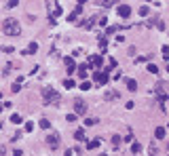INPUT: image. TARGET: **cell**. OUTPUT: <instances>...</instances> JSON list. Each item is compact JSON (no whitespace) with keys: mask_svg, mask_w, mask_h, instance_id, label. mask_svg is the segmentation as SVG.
<instances>
[{"mask_svg":"<svg viewBox=\"0 0 169 156\" xmlns=\"http://www.w3.org/2000/svg\"><path fill=\"white\" fill-rule=\"evenodd\" d=\"M89 68H91L89 63H81V66H78V72H76V74H78L81 78H87V74H89Z\"/></svg>","mask_w":169,"mask_h":156,"instance_id":"cell-12","label":"cell"},{"mask_svg":"<svg viewBox=\"0 0 169 156\" xmlns=\"http://www.w3.org/2000/svg\"><path fill=\"white\" fill-rule=\"evenodd\" d=\"M95 148H99V139H91L87 144V150H95Z\"/></svg>","mask_w":169,"mask_h":156,"instance_id":"cell-20","label":"cell"},{"mask_svg":"<svg viewBox=\"0 0 169 156\" xmlns=\"http://www.w3.org/2000/svg\"><path fill=\"white\" fill-rule=\"evenodd\" d=\"M0 129H2V122H0Z\"/></svg>","mask_w":169,"mask_h":156,"instance_id":"cell-43","label":"cell"},{"mask_svg":"<svg viewBox=\"0 0 169 156\" xmlns=\"http://www.w3.org/2000/svg\"><path fill=\"white\" fill-rule=\"evenodd\" d=\"M2 32H4L6 36H19V34H21V28H19V23H17V19L9 17V19L2 21Z\"/></svg>","mask_w":169,"mask_h":156,"instance_id":"cell-1","label":"cell"},{"mask_svg":"<svg viewBox=\"0 0 169 156\" xmlns=\"http://www.w3.org/2000/svg\"><path fill=\"white\" fill-rule=\"evenodd\" d=\"M81 89H83V91H89V89H91V82L83 80V82H81Z\"/></svg>","mask_w":169,"mask_h":156,"instance_id":"cell-31","label":"cell"},{"mask_svg":"<svg viewBox=\"0 0 169 156\" xmlns=\"http://www.w3.org/2000/svg\"><path fill=\"white\" fill-rule=\"evenodd\" d=\"M161 51H163V57L167 59V63H169V46H167V44H165V46H163Z\"/></svg>","mask_w":169,"mask_h":156,"instance_id":"cell-29","label":"cell"},{"mask_svg":"<svg viewBox=\"0 0 169 156\" xmlns=\"http://www.w3.org/2000/svg\"><path fill=\"white\" fill-rule=\"evenodd\" d=\"M0 99H2V93H0Z\"/></svg>","mask_w":169,"mask_h":156,"instance_id":"cell-42","label":"cell"},{"mask_svg":"<svg viewBox=\"0 0 169 156\" xmlns=\"http://www.w3.org/2000/svg\"><path fill=\"white\" fill-rule=\"evenodd\" d=\"M131 152H133L135 156H140L142 154V146H140L137 141H133V144H131Z\"/></svg>","mask_w":169,"mask_h":156,"instance_id":"cell-16","label":"cell"},{"mask_svg":"<svg viewBox=\"0 0 169 156\" xmlns=\"http://www.w3.org/2000/svg\"><path fill=\"white\" fill-rule=\"evenodd\" d=\"M97 44H99V49L104 51V49L108 46V40H106V36H99V40H97Z\"/></svg>","mask_w":169,"mask_h":156,"instance_id":"cell-22","label":"cell"},{"mask_svg":"<svg viewBox=\"0 0 169 156\" xmlns=\"http://www.w3.org/2000/svg\"><path fill=\"white\" fill-rule=\"evenodd\" d=\"M66 120H68V122H74V120H76V114H74V112H72V114H68Z\"/></svg>","mask_w":169,"mask_h":156,"instance_id":"cell-36","label":"cell"},{"mask_svg":"<svg viewBox=\"0 0 169 156\" xmlns=\"http://www.w3.org/2000/svg\"><path fill=\"white\" fill-rule=\"evenodd\" d=\"M83 4H84L83 0H81V2H76V8H74V13H70V15H68V21H74V19H76V17L83 13Z\"/></svg>","mask_w":169,"mask_h":156,"instance_id":"cell-9","label":"cell"},{"mask_svg":"<svg viewBox=\"0 0 169 156\" xmlns=\"http://www.w3.org/2000/svg\"><path fill=\"white\" fill-rule=\"evenodd\" d=\"M116 13H119V17L127 19V17L131 15V6H129V4H119V6H116Z\"/></svg>","mask_w":169,"mask_h":156,"instance_id":"cell-7","label":"cell"},{"mask_svg":"<svg viewBox=\"0 0 169 156\" xmlns=\"http://www.w3.org/2000/svg\"><path fill=\"white\" fill-rule=\"evenodd\" d=\"M116 97H119V91H108V93L104 95V99H106V101H110V99H116Z\"/></svg>","mask_w":169,"mask_h":156,"instance_id":"cell-18","label":"cell"},{"mask_svg":"<svg viewBox=\"0 0 169 156\" xmlns=\"http://www.w3.org/2000/svg\"><path fill=\"white\" fill-rule=\"evenodd\" d=\"M167 72H169V63H167Z\"/></svg>","mask_w":169,"mask_h":156,"instance_id":"cell-41","label":"cell"},{"mask_svg":"<svg viewBox=\"0 0 169 156\" xmlns=\"http://www.w3.org/2000/svg\"><path fill=\"white\" fill-rule=\"evenodd\" d=\"M6 154V148H4V146H0V156H4Z\"/></svg>","mask_w":169,"mask_h":156,"instance_id":"cell-39","label":"cell"},{"mask_svg":"<svg viewBox=\"0 0 169 156\" xmlns=\"http://www.w3.org/2000/svg\"><path fill=\"white\" fill-rule=\"evenodd\" d=\"M74 84H76V82H74L72 78H66V80H64V86H66V89H74Z\"/></svg>","mask_w":169,"mask_h":156,"instance_id":"cell-24","label":"cell"},{"mask_svg":"<svg viewBox=\"0 0 169 156\" xmlns=\"http://www.w3.org/2000/svg\"><path fill=\"white\" fill-rule=\"evenodd\" d=\"M137 13H140L142 17H146V15L150 13V6H148V4H144V6H140V8H137Z\"/></svg>","mask_w":169,"mask_h":156,"instance_id":"cell-19","label":"cell"},{"mask_svg":"<svg viewBox=\"0 0 169 156\" xmlns=\"http://www.w3.org/2000/svg\"><path fill=\"white\" fill-rule=\"evenodd\" d=\"M74 114L76 116H84L87 114V103H84L83 99H76L74 101Z\"/></svg>","mask_w":169,"mask_h":156,"instance_id":"cell-4","label":"cell"},{"mask_svg":"<svg viewBox=\"0 0 169 156\" xmlns=\"http://www.w3.org/2000/svg\"><path fill=\"white\" fill-rule=\"evenodd\" d=\"M21 82H23V78H17V80L13 82V89H11V91H13V93H17V91H21Z\"/></svg>","mask_w":169,"mask_h":156,"instance_id":"cell-17","label":"cell"},{"mask_svg":"<svg viewBox=\"0 0 169 156\" xmlns=\"http://www.w3.org/2000/svg\"><path fill=\"white\" fill-rule=\"evenodd\" d=\"M17 4H19V2H17V0H9V2H6V8H15V6H17Z\"/></svg>","mask_w":169,"mask_h":156,"instance_id":"cell-32","label":"cell"},{"mask_svg":"<svg viewBox=\"0 0 169 156\" xmlns=\"http://www.w3.org/2000/svg\"><path fill=\"white\" fill-rule=\"evenodd\" d=\"M11 122H13V124H19V122H21V116H19V114H13V116H11Z\"/></svg>","mask_w":169,"mask_h":156,"instance_id":"cell-27","label":"cell"},{"mask_svg":"<svg viewBox=\"0 0 169 156\" xmlns=\"http://www.w3.org/2000/svg\"><path fill=\"white\" fill-rule=\"evenodd\" d=\"M99 4H102L104 8H110V6H114V4H119V2H116V0H104V2H99Z\"/></svg>","mask_w":169,"mask_h":156,"instance_id":"cell-21","label":"cell"},{"mask_svg":"<svg viewBox=\"0 0 169 156\" xmlns=\"http://www.w3.org/2000/svg\"><path fill=\"white\" fill-rule=\"evenodd\" d=\"M36 51H38V44H36V42H30V44H28V49L23 51V55H34Z\"/></svg>","mask_w":169,"mask_h":156,"instance_id":"cell-14","label":"cell"},{"mask_svg":"<svg viewBox=\"0 0 169 156\" xmlns=\"http://www.w3.org/2000/svg\"><path fill=\"white\" fill-rule=\"evenodd\" d=\"M119 30H121L119 25H110V28H108V34H114V32H119Z\"/></svg>","mask_w":169,"mask_h":156,"instance_id":"cell-34","label":"cell"},{"mask_svg":"<svg viewBox=\"0 0 169 156\" xmlns=\"http://www.w3.org/2000/svg\"><path fill=\"white\" fill-rule=\"evenodd\" d=\"M125 84H127V91H131V93H135V91H137V82H135L133 78H127Z\"/></svg>","mask_w":169,"mask_h":156,"instance_id":"cell-13","label":"cell"},{"mask_svg":"<svg viewBox=\"0 0 169 156\" xmlns=\"http://www.w3.org/2000/svg\"><path fill=\"white\" fill-rule=\"evenodd\" d=\"M42 97H44V103L47 106H57L61 101V95L55 89H42Z\"/></svg>","mask_w":169,"mask_h":156,"instance_id":"cell-2","label":"cell"},{"mask_svg":"<svg viewBox=\"0 0 169 156\" xmlns=\"http://www.w3.org/2000/svg\"><path fill=\"white\" fill-rule=\"evenodd\" d=\"M154 93H157V99H159L161 103H165V101H167V95H165V84H163V82H159V84H157Z\"/></svg>","mask_w":169,"mask_h":156,"instance_id":"cell-5","label":"cell"},{"mask_svg":"<svg viewBox=\"0 0 169 156\" xmlns=\"http://www.w3.org/2000/svg\"><path fill=\"white\" fill-rule=\"evenodd\" d=\"M157 28H159V30H165V23H163L161 19H157Z\"/></svg>","mask_w":169,"mask_h":156,"instance_id":"cell-38","label":"cell"},{"mask_svg":"<svg viewBox=\"0 0 169 156\" xmlns=\"http://www.w3.org/2000/svg\"><path fill=\"white\" fill-rule=\"evenodd\" d=\"M23 131H26V133H32V131H34V124H32V122H28V124L23 127Z\"/></svg>","mask_w":169,"mask_h":156,"instance_id":"cell-33","label":"cell"},{"mask_svg":"<svg viewBox=\"0 0 169 156\" xmlns=\"http://www.w3.org/2000/svg\"><path fill=\"white\" fill-rule=\"evenodd\" d=\"M112 146H114V148H119V146H121V137H119V135H114V137H112Z\"/></svg>","mask_w":169,"mask_h":156,"instance_id":"cell-28","label":"cell"},{"mask_svg":"<svg viewBox=\"0 0 169 156\" xmlns=\"http://www.w3.org/2000/svg\"><path fill=\"white\" fill-rule=\"evenodd\" d=\"M17 139H21V131H17V133L11 137V141H17Z\"/></svg>","mask_w":169,"mask_h":156,"instance_id":"cell-37","label":"cell"},{"mask_svg":"<svg viewBox=\"0 0 169 156\" xmlns=\"http://www.w3.org/2000/svg\"><path fill=\"white\" fill-rule=\"evenodd\" d=\"M148 72H150V74H159V68H157L154 63H148Z\"/></svg>","mask_w":169,"mask_h":156,"instance_id":"cell-26","label":"cell"},{"mask_svg":"<svg viewBox=\"0 0 169 156\" xmlns=\"http://www.w3.org/2000/svg\"><path fill=\"white\" fill-rule=\"evenodd\" d=\"M99 156H106V154H99Z\"/></svg>","mask_w":169,"mask_h":156,"instance_id":"cell-44","label":"cell"},{"mask_svg":"<svg viewBox=\"0 0 169 156\" xmlns=\"http://www.w3.org/2000/svg\"><path fill=\"white\" fill-rule=\"evenodd\" d=\"M148 150H150V156H157V152H159V148H157L154 144H150V148H148Z\"/></svg>","mask_w":169,"mask_h":156,"instance_id":"cell-30","label":"cell"},{"mask_svg":"<svg viewBox=\"0 0 169 156\" xmlns=\"http://www.w3.org/2000/svg\"><path fill=\"white\" fill-rule=\"evenodd\" d=\"M0 51H2V53H13L15 49H13V46H0Z\"/></svg>","mask_w":169,"mask_h":156,"instance_id":"cell-35","label":"cell"},{"mask_svg":"<svg viewBox=\"0 0 169 156\" xmlns=\"http://www.w3.org/2000/svg\"><path fill=\"white\" fill-rule=\"evenodd\" d=\"M66 68H68V74H76V72H74V70H76V63H74L72 57H66Z\"/></svg>","mask_w":169,"mask_h":156,"instance_id":"cell-10","label":"cell"},{"mask_svg":"<svg viewBox=\"0 0 169 156\" xmlns=\"http://www.w3.org/2000/svg\"><path fill=\"white\" fill-rule=\"evenodd\" d=\"M97 124V118H84V127H95Z\"/></svg>","mask_w":169,"mask_h":156,"instance_id":"cell-25","label":"cell"},{"mask_svg":"<svg viewBox=\"0 0 169 156\" xmlns=\"http://www.w3.org/2000/svg\"><path fill=\"white\" fill-rule=\"evenodd\" d=\"M89 66H93V68H102V66H104V57H102V55H91Z\"/></svg>","mask_w":169,"mask_h":156,"instance_id":"cell-8","label":"cell"},{"mask_svg":"<svg viewBox=\"0 0 169 156\" xmlns=\"http://www.w3.org/2000/svg\"><path fill=\"white\" fill-rule=\"evenodd\" d=\"M13 156H23V152H21V150H15V152H13Z\"/></svg>","mask_w":169,"mask_h":156,"instance_id":"cell-40","label":"cell"},{"mask_svg":"<svg viewBox=\"0 0 169 156\" xmlns=\"http://www.w3.org/2000/svg\"><path fill=\"white\" fill-rule=\"evenodd\" d=\"M47 146H49L51 150H57V148H59V133H57V131H51V133L47 135Z\"/></svg>","mask_w":169,"mask_h":156,"instance_id":"cell-3","label":"cell"},{"mask_svg":"<svg viewBox=\"0 0 169 156\" xmlns=\"http://www.w3.org/2000/svg\"><path fill=\"white\" fill-rule=\"evenodd\" d=\"M74 139L76 141H84V129H76L74 131Z\"/></svg>","mask_w":169,"mask_h":156,"instance_id":"cell-15","label":"cell"},{"mask_svg":"<svg viewBox=\"0 0 169 156\" xmlns=\"http://www.w3.org/2000/svg\"><path fill=\"white\" fill-rule=\"evenodd\" d=\"M165 135H167V129L165 127H157L154 129V139H165Z\"/></svg>","mask_w":169,"mask_h":156,"instance_id":"cell-11","label":"cell"},{"mask_svg":"<svg viewBox=\"0 0 169 156\" xmlns=\"http://www.w3.org/2000/svg\"><path fill=\"white\" fill-rule=\"evenodd\" d=\"M93 78H95L99 84H106V82L110 80V76H108V70H99V72H95V74H93Z\"/></svg>","mask_w":169,"mask_h":156,"instance_id":"cell-6","label":"cell"},{"mask_svg":"<svg viewBox=\"0 0 169 156\" xmlns=\"http://www.w3.org/2000/svg\"><path fill=\"white\" fill-rule=\"evenodd\" d=\"M38 124H40L42 129H51V122H49V118H40V120H38Z\"/></svg>","mask_w":169,"mask_h":156,"instance_id":"cell-23","label":"cell"}]
</instances>
